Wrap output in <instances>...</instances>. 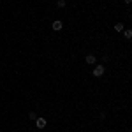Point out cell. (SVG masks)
Here are the masks:
<instances>
[{
  "instance_id": "cell-3",
  "label": "cell",
  "mask_w": 132,
  "mask_h": 132,
  "mask_svg": "<svg viewBox=\"0 0 132 132\" xmlns=\"http://www.w3.org/2000/svg\"><path fill=\"white\" fill-rule=\"evenodd\" d=\"M63 25H65V23L62 20H53L51 21V30L53 32H62L63 30Z\"/></svg>"
},
{
  "instance_id": "cell-8",
  "label": "cell",
  "mask_w": 132,
  "mask_h": 132,
  "mask_svg": "<svg viewBox=\"0 0 132 132\" xmlns=\"http://www.w3.org/2000/svg\"><path fill=\"white\" fill-rule=\"evenodd\" d=\"M123 37H125V41H130L132 39V30L130 28H125V30H123Z\"/></svg>"
},
{
  "instance_id": "cell-7",
  "label": "cell",
  "mask_w": 132,
  "mask_h": 132,
  "mask_svg": "<svg viewBox=\"0 0 132 132\" xmlns=\"http://www.w3.org/2000/svg\"><path fill=\"white\" fill-rule=\"evenodd\" d=\"M67 7V0H56V9H65Z\"/></svg>"
},
{
  "instance_id": "cell-2",
  "label": "cell",
  "mask_w": 132,
  "mask_h": 132,
  "mask_svg": "<svg viewBox=\"0 0 132 132\" xmlns=\"http://www.w3.org/2000/svg\"><path fill=\"white\" fill-rule=\"evenodd\" d=\"M34 123H35V129H37V130H44V129L48 127V123H50V122H48L46 116H39Z\"/></svg>"
},
{
  "instance_id": "cell-4",
  "label": "cell",
  "mask_w": 132,
  "mask_h": 132,
  "mask_svg": "<svg viewBox=\"0 0 132 132\" xmlns=\"http://www.w3.org/2000/svg\"><path fill=\"white\" fill-rule=\"evenodd\" d=\"M85 63L86 65H95L97 63V55L95 53H86L85 55Z\"/></svg>"
},
{
  "instance_id": "cell-6",
  "label": "cell",
  "mask_w": 132,
  "mask_h": 132,
  "mask_svg": "<svg viewBox=\"0 0 132 132\" xmlns=\"http://www.w3.org/2000/svg\"><path fill=\"white\" fill-rule=\"evenodd\" d=\"M27 118H28L30 122H35V120L39 118V113H37V111H34V109H30V111L27 113Z\"/></svg>"
},
{
  "instance_id": "cell-9",
  "label": "cell",
  "mask_w": 132,
  "mask_h": 132,
  "mask_svg": "<svg viewBox=\"0 0 132 132\" xmlns=\"http://www.w3.org/2000/svg\"><path fill=\"white\" fill-rule=\"evenodd\" d=\"M123 2H125L127 5H130V4H132V0H123Z\"/></svg>"
},
{
  "instance_id": "cell-5",
  "label": "cell",
  "mask_w": 132,
  "mask_h": 132,
  "mask_svg": "<svg viewBox=\"0 0 132 132\" xmlns=\"http://www.w3.org/2000/svg\"><path fill=\"white\" fill-rule=\"evenodd\" d=\"M123 30H125V23H123V21H116V23H113V32L122 34Z\"/></svg>"
},
{
  "instance_id": "cell-1",
  "label": "cell",
  "mask_w": 132,
  "mask_h": 132,
  "mask_svg": "<svg viewBox=\"0 0 132 132\" xmlns=\"http://www.w3.org/2000/svg\"><path fill=\"white\" fill-rule=\"evenodd\" d=\"M90 74H92V78H95V79L104 78V74H106V65H104V63H97V65L90 71Z\"/></svg>"
}]
</instances>
